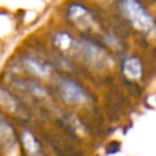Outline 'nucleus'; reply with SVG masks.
I'll use <instances>...</instances> for the list:
<instances>
[{
  "instance_id": "4",
  "label": "nucleus",
  "mask_w": 156,
  "mask_h": 156,
  "mask_svg": "<svg viewBox=\"0 0 156 156\" xmlns=\"http://www.w3.org/2000/svg\"><path fill=\"white\" fill-rule=\"evenodd\" d=\"M60 94L62 99L68 104H83L88 100L84 89L71 79H62L58 85Z\"/></svg>"
},
{
  "instance_id": "3",
  "label": "nucleus",
  "mask_w": 156,
  "mask_h": 156,
  "mask_svg": "<svg viewBox=\"0 0 156 156\" xmlns=\"http://www.w3.org/2000/svg\"><path fill=\"white\" fill-rule=\"evenodd\" d=\"M67 17L82 30H90L95 27V21L91 13L82 4H71L67 9Z\"/></svg>"
},
{
  "instance_id": "11",
  "label": "nucleus",
  "mask_w": 156,
  "mask_h": 156,
  "mask_svg": "<svg viewBox=\"0 0 156 156\" xmlns=\"http://www.w3.org/2000/svg\"><path fill=\"white\" fill-rule=\"evenodd\" d=\"M74 43L76 40L72 38V35L66 32H60L55 37V45L62 51H72Z\"/></svg>"
},
{
  "instance_id": "2",
  "label": "nucleus",
  "mask_w": 156,
  "mask_h": 156,
  "mask_svg": "<svg viewBox=\"0 0 156 156\" xmlns=\"http://www.w3.org/2000/svg\"><path fill=\"white\" fill-rule=\"evenodd\" d=\"M121 7L124 16L128 18V21L133 24L134 28L146 34L154 30L155 28L154 18L140 2L133 0H126L121 4Z\"/></svg>"
},
{
  "instance_id": "1",
  "label": "nucleus",
  "mask_w": 156,
  "mask_h": 156,
  "mask_svg": "<svg viewBox=\"0 0 156 156\" xmlns=\"http://www.w3.org/2000/svg\"><path fill=\"white\" fill-rule=\"evenodd\" d=\"M72 51L77 54L88 66L95 69H105L111 63V57L108 54L101 46L89 40L76 41Z\"/></svg>"
},
{
  "instance_id": "5",
  "label": "nucleus",
  "mask_w": 156,
  "mask_h": 156,
  "mask_svg": "<svg viewBox=\"0 0 156 156\" xmlns=\"http://www.w3.org/2000/svg\"><path fill=\"white\" fill-rule=\"evenodd\" d=\"M0 146L5 152L12 155L17 151V139L11 124L0 115Z\"/></svg>"
},
{
  "instance_id": "6",
  "label": "nucleus",
  "mask_w": 156,
  "mask_h": 156,
  "mask_svg": "<svg viewBox=\"0 0 156 156\" xmlns=\"http://www.w3.org/2000/svg\"><path fill=\"white\" fill-rule=\"evenodd\" d=\"M122 71L123 74L132 80H138L143 76V66L141 62L138 57L135 56H129L123 61L122 65Z\"/></svg>"
},
{
  "instance_id": "7",
  "label": "nucleus",
  "mask_w": 156,
  "mask_h": 156,
  "mask_svg": "<svg viewBox=\"0 0 156 156\" xmlns=\"http://www.w3.org/2000/svg\"><path fill=\"white\" fill-rule=\"evenodd\" d=\"M23 65L32 74H34L37 77L48 78L51 74V67L48 63H45V62H43L40 60H37L34 57L23 58Z\"/></svg>"
},
{
  "instance_id": "8",
  "label": "nucleus",
  "mask_w": 156,
  "mask_h": 156,
  "mask_svg": "<svg viewBox=\"0 0 156 156\" xmlns=\"http://www.w3.org/2000/svg\"><path fill=\"white\" fill-rule=\"evenodd\" d=\"M21 143H22V146H23L27 156H44L41 152L40 144L38 143V140L35 139V136L33 135L32 132H29V130L22 132Z\"/></svg>"
},
{
  "instance_id": "10",
  "label": "nucleus",
  "mask_w": 156,
  "mask_h": 156,
  "mask_svg": "<svg viewBox=\"0 0 156 156\" xmlns=\"http://www.w3.org/2000/svg\"><path fill=\"white\" fill-rule=\"evenodd\" d=\"M18 84L21 85V88L26 89L29 94H32L33 96H35L37 99H40V100H48L50 98V95L48 94V91L41 87L39 85L38 83L33 82V80H20Z\"/></svg>"
},
{
  "instance_id": "9",
  "label": "nucleus",
  "mask_w": 156,
  "mask_h": 156,
  "mask_svg": "<svg viewBox=\"0 0 156 156\" xmlns=\"http://www.w3.org/2000/svg\"><path fill=\"white\" fill-rule=\"evenodd\" d=\"M0 106L9 113L16 115V116H22L23 110L21 108V105L18 101L5 89L0 88Z\"/></svg>"
}]
</instances>
